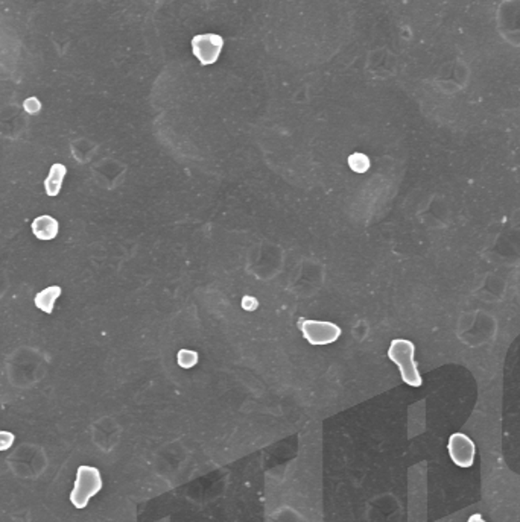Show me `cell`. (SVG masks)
Returning <instances> with one entry per match:
<instances>
[{"label":"cell","mask_w":520,"mask_h":522,"mask_svg":"<svg viewBox=\"0 0 520 522\" xmlns=\"http://www.w3.org/2000/svg\"><path fill=\"white\" fill-rule=\"evenodd\" d=\"M298 327L303 332V337L313 346L334 344L341 336V328L334 322L300 319Z\"/></svg>","instance_id":"cell-3"},{"label":"cell","mask_w":520,"mask_h":522,"mask_svg":"<svg viewBox=\"0 0 520 522\" xmlns=\"http://www.w3.org/2000/svg\"><path fill=\"white\" fill-rule=\"evenodd\" d=\"M467 522H487V521H485L482 518V515H480V513H475V515H472L470 518H468Z\"/></svg>","instance_id":"cell-12"},{"label":"cell","mask_w":520,"mask_h":522,"mask_svg":"<svg viewBox=\"0 0 520 522\" xmlns=\"http://www.w3.org/2000/svg\"><path fill=\"white\" fill-rule=\"evenodd\" d=\"M66 172H67V169L63 164H54L52 167H50V172H49L46 181H45V190H46L47 196H52V198H54V196H57L59 193V190H61L63 181H64Z\"/></svg>","instance_id":"cell-8"},{"label":"cell","mask_w":520,"mask_h":522,"mask_svg":"<svg viewBox=\"0 0 520 522\" xmlns=\"http://www.w3.org/2000/svg\"><path fill=\"white\" fill-rule=\"evenodd\" d=\"M223 47L224 38L216 33H201L192 40L193 55L200 59L202 66L215 64L223 52Z\"/></svg>","instance_id":"cell-4"},{"label":"cell","mask_w":520,"mask_h":522,"mask_svg":"<svg viewBox=\"0 0 520 522\" xmlns=\"http://www.w3.org/2000/svg\"><path fill=\"white\" fill-rule=\"evenodd\" d=\"M59 295H61V287L50 286L45 290H41L40 293H37L36 298H34V302H36V305L41 312L50 314L54 312V305L57 299L59 298Z\"/></svg>","instance_id":"cell-7"},{"label":"cell","mask_w":520,"mask_h":522,"mask_svg":"<svg viewBox=\"0 0 520 522\" xmlns=\"http://www.w3.org/2000/svg\"><path fill=\"white\" fill-rule=\"evenodd\" d=\"M102 489V477L99 469L95 466H80L76 473L70 501L76 509L87 507L91 496H95Z\"/></svg>","instance_id":"cell-2"},{"label":"cell","mask_w":520,"mask_h":522,"mask_svg":"<svg viewBox=\"0 0 520 522\" xmlns=\"http://www.w3.org/2000/svg\"><path fill=\"white\" fill-rule=\"evenodd\" d=\"M59 224L50 216H40L32 222V233L40 240H52L58 236Z\"/></svg>","instance_id":"cell-6"},{"label":"cell","mask_w":520,"mask_h":522,"mask_svg":"<svg viewBox=\"0 0 520 522\" xmlns=\"http://www.w3.org/2000/svg\"><path fill=\"white\" fill-rule=\"evenodd\" d=\"M449 456L452 461L459 468H470L475 463L476 447L473 440L463 433H454L447 443Z\"/></svg>","instance_id":"cell-5"},{"label":"cell","mask_w":520,"mask_h":522,"mask_svg":"<svg viewBox=\"0 0 520 522\" xmlns=\"http://www.w3.org/2000/svg\"><path fill=\"white\" fill-rule=\"evenodd\" d=\"M348 166L357 174H364L370 169V160L364 153H353L348 157Z\"/></svg>","instance_id":"cell-9"},{"label":"cell","mask_w":520,"mask_h":522,"mask_svg":"<svg viewBox=\"0 0 520 522\" xmlns=\"http://www.w3.org/2000/svg\"><path fill=\"white\" fill-rule=\"evenodd\" d=\"M415 345L406 339H396L391 341L388 357L399 367L402 380L411 387H420L423 384L419 366L415 363Z\"/></svg>","instance_id":"cell-1"},{"label":"cell","mask_w":520,"mask_h":522,"mask_svg":"<svg viewBox=\"0 0 520 522\" xmlns=\"http://www.w3.org/2000/svg\"><path fill=\"white\" fill-rule=\"evenodd\" d=\"M197 362H198V354L195 353V351L181 349L180 353H178V364L187 367V369L197 364Z\"/></svg>","instance_id":"cell-10"},{"label":"cell","mask_w":520,"mask_h":522,"mask_svg":"<svg viewBox=\"0 0 520 522\" xmlns=\"http://www.w3.org/2000/svg\"><path fill=\"white\" fill-rule=\"evenodd\" d=\"M14 434L10 431L0 430V451H6L13 447L14 443Z\"/></svg>","instance_id":"cell-11"}]
</instances>
